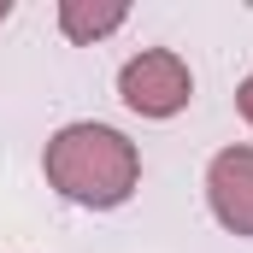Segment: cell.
I'll list each match as a JSON object with an SVG mask.
<instances>
[{
	"mask_svg": "<svg viewBox=\"0 0 253 253\" xmlns=\"http://www.w3.org/2000/svg\"><path fill=\"white\" fill-rule=\"evenodd\" d=\"M206 200L230 236H253V147H224L206 165Z\"/></svg>",
	"mask_w": 253,
	"mask_h": 253,
	"instance_id": "obj_3",
	"label": "cell"
},
{
	"mask_svg": "<svg viewBox=\"0 0 253 253\" xmlns=\"http://www.w3.org/2000/svg\"><path fill=\"white\" fill-rule=\"evenodd\" d=\"M236 106H242V118L253 124V71H248V83H242V94H236Z\"/></svg>",
	"mask_w": 253,
	"mask_h": 253,
	"instance_id": "obj_5",
	"label": "cell"
},
{
	"mask_svg": "<svg viewBox=\"0 0 253 253\" xmlns=\"http://www.w3.org/2000/svg\"><path fill=\"white\" fill-rule=\"evenodd\" d=\"M6 12H12V6H6V0H0V18H6Z\"/></svg>",
	"mask_w": 253,
	"mask_h": 253,
	"instance_id": "obj_6",
	"label": "cell"
},
{
	"mask_svg": "<svg viewBox=\"0 0 253 253\" xmlns=\"http://www.w3.org/2000/svg\"><path fill=\"white\" fill-rule=\"evenodd\" d=\"M129 12L118 0H65L59 6V30L71 42H100V36H112L118 24H124Z\"/></svg>",
	"mask_w": 253,
	"mask_h": 253,
	"instance_id": "obj_4",
	"label": "cell"
},
{
	"mask_svg": "<svg viewBox=\"0 0 253 253\" xmlns=\"http://www.w3.org/2000/svg\"><path fill=\"white\" fill-rule=\"evenodd\" d=\"M42 171H47V183L65 200L106 212V206H124L135 194L141 153H135V141L124 129H112V124H65L47 141V153H42Z\"/></svg>",
	"mask_w": 253,
	"mask_h": 253,
	"instance_id": "obj_1",
	"label": "cell"
},
{
	"mask_svg": "<svg viewBox=\"0 0 253 253\" xmlns=\"http://www.w3.org/2000/svg\"><path fill=\"white\" fill-rule=\"evenodd\" d=\"M118 94H124L129 112H141V118H177L189 106V94H194V77L171 47H147L141 59H129L118 71Z\"/></svg>",
	"mask_w": 253,
	"mask_h": 253,
	"instance_id": "obj_2",
	"label": "cell"
}]
</instances>
